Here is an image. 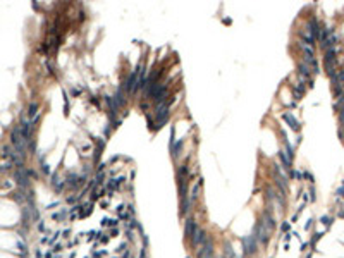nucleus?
Instances as JSON below:
<instances>
[{
    "label": "nucleus",
    "mask_w": 344,
    "mask_h": 258,
    "mask_svg": "<svg viewBox=\"0 0 344 258\" xmlns=\"http://www.w3.org/2000/svg\"><path fill=\"white\" fill-rule=\"evenodd\" d=\"M170 117V109H169V103L164 102V103H158L157 109H155V121H157V126H155V131H158L164 124L169 121Z\"/></svg>",
    "instance_id": "obj_1"
},
{
    "label": "nucleus",
    "mask_w": 344,
    "mask_h": 258,
    "mask_svg": "<svg viewBox=\"0 0 344 258\" xmlns=\"http://www.w3.org/2000/svg\"><path fill=\"white\" fill-rule=\"evenodd\" d=\"M243 245H244V251H246V255H251L255 253V249H257V237L253 236H246L243 239Z\"/></svg>",
    "instance_id": "obj_2"
},
{
    "label": "nucleus",
    "mask_w": 344,
    "mask_h": 258,
    "mask_svg": "<svg viewBox=\"0 0 344 258\" xmlns=\"http://www.w3.org/2000/svg\"><path fill=\"white\" fill-rule=\"evenodd\" d=\"M282 119L286 121V122L289 124V127H291L292 131H296V133H300V129H301V124L296 121V117L291 114V112H284L282 114Z\"/></svg>",
    "instance_id": "obj_3"
},
{
    "label": "nucleus",
    "mask_w": 344,
    "mask_h": 258,
    "mask_svg": "<svg viewBox=\"0 0 344 258\" xmlns=\"http://www.w3.org/2000/svg\"><path fill=\"white\" fill-rule=\"evenodd\" d=\"M306 29H308V33L313 36L315 40L320 38V26H318V22H317V19H315V17H311L308 21V28H306Z\"/></svg>",
    "instance_id": "obj_4"
},
{
    "label": "nucleus",
    "mask_w": 344,
    "mask_h": 258,
    "mask_svg": "<svg viewBox=\"0 0 344 258\" xmlns=\"http://www.w3.org/2000/svg\"><path fill=\"white\" fill-rule=\"evenodd\" d=\"M298 72H300V83H305V79L310 78V64L300 62L298 64Z\"/></svg>",
    "instance_id": "obj_5"
},
{
    "label": "nucleus",
    "mask_w": 344,
    "mask_h": 258,
    "mask_svg": "<svg viewBox=\"0 0 344 258\" xmlns=\"http://www.w3.org/2000/svg\"><path fill=\"white\" fill-rule=\"evenodd\" d=\"M105 102H107V105H109V110H110V114H114V115L117 114V112H119V109H121V107L117 105V102L114 100L112 96H105Z\"/></svg>",
    "instance_id": "obj_6"
},
{
    "label": "nucleus",
    "mask_w": 344,
    "mask_h": 258,
    "mask_svg": "<svg viewBox=\"0 0 344 258\" xmlns=\"http://www.w3.org/2000/svg\"><path fill=\"white\" fill-rule=\"evenodd\" d=\"M303 93H305V84L303 83H298L292 86V96L296 98V100H300L301 96H303Z\"/></svg>",
    "instance_id": "obj_7"
},
{
    "label": "nucleus",
    "mask_w": 344,
    "mask_h": 258,
    "mask_svg": "<svg viewBox=\"0 0 344 258\" xmlns=\"http://www.w3.org/2000/svg\"><path fill=\"white\" fill-rule=\"evenodd\" d=\"M114 100L117 102L119 107H124V105H126V93L122 91V88H119V90H117V93H115V96H114Z\"/></svg>",
    "instance_id": "obj_8"
},
{
    "label": "nucleus",
    "mask_w": 344,
    "mask_h": 258,
    "mask_svg": "<svg viewBox=\"0 0 344 258\" xmlns=\"http://www.w3.org/2000/svg\"><path fill=\"white\" fill-rule=\"evenodd\" d=\"M181 148H183V141H176L174 146L170 148V153H172V158H177L179 157V152H181Z\"/></svg>",
    "instance_id": "obj_9"
},
{
    "label": "nucleus",
    "mask_w": 344,
    "mask_h": 258,
    "mask_svg": "<svg viewBox=\"0 0 344 258\" xmlns=\"http://www.w3.org/2000/svg\"><path fill=\"white\" fill-rule=\"evenodd\" d=\"M279 158L282 160V165L286 167L288 171H291V158H289V157H288V155H286L284 152H279Z\"/></svg>",
    "instance_id": "obj_10"
},
{
    "label": "nucleus",
    "mask_w": 344,
    "mask_h": 258,
    "mask_svg": "<svg viewBox=\"0 0 344 258\" xmlns=\"http://www.w3.org/2000/svg\"><path fill=\"white\" fill-rule=\"evenodd\" d=\"M36 114H38V103H31L29 109H28V115L31 119H36Z\"/></svg>",
    "instance_id": "obj_11"
},
{
    "label": "nucleus",
    "mask_w": 344,
    "mask_h": 258,
    "mask_svg": "<svg viewBox=\"0 0 344 258\" xmlns=\"http://www.w3.org/2000/svg\"><path fill=\"white\" fill-rule=\"evenodd\" d=\"M303 177H305V179H308V181H310V183H311V184H313V181H315V177H313V175H311V174H310L308 171H305V172H303Z\"/></svg>",
    "instance_id": "obj_12"
},
{
    "label": "nucleus",
    "mask_w": 344,
    "mask_h": 258,
    "mask_svg": "<svg viewBox=\"0 0 344 258\" xmlns=\"http://www.w3.org/2000/svg\"><path fill=\"white\" fill-rule=\"evenodd\" d=\"M320 220H322V224H323V225H325V227H329V225H330V224H332L330 217H322V219H320Z\"/></svg>",
    "instance_id": "obj_13"
},
{
    "label": "nucleus",
    "mask_w": 344,
    "mask_h": 258,
    "mask_svg": "<svg viewBox=\"0 0 344 258\" xmlns=\"http://www.w3.org/2000/svg\"><path fill=\"white\" fill-rule=\"evenodd\" d=\"M335 193H337L339 196H342V198H344V183H342V186H341V188L337 189V191H335Z\"/></svg>",
    "instance_id": "obj_14"
},
{
    "label": "nucleus",
    "mask_w": 344,
    "mask_h": 258,
    "mask_svg": "<svg viewBox=\"0 0 344 258\" xmlns=\"http://www.w3.org/2000/svg\"><path fill=\"white\" fill-rule=\"evenodd\" d=\"M141 110H148V103H141Z\"/></svg>",
    "instance_id": "obj_15"
}]
</instances>
